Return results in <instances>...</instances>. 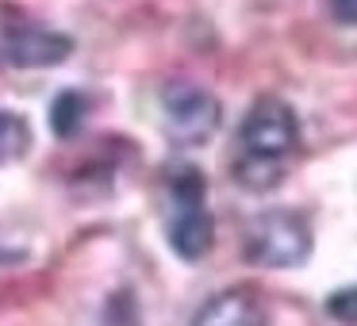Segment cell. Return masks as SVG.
<instances>
[{"instance_id": "6da1fadb", "label": "cell", "mask_w": 357, "mask_h": 326, "mask_svg": "<svg viewBox=\"0 0 357 326\" xmlns=\"http://www.w3.org/2000/svg\"><path fill=\"white\" fill-rule=\"evenodd\" d=\"M311 223L292 208H269L250 219L246 231V261L265 269H296L311 257Z\"/></svg>"}, {"instance_id": "7a4b0ae2", "label": "cell", "mask_w": 357, "mask_h": 326, "mask_svg": "<svg viewBox=\"0 0 357 326\" xmlns=\"http://www.w3.org/2000/svg\"><path fill=\"white\" fill-rule=\"evenodd\" d=\"M162 123L173 146H204L223 123V104L208 88L177 81V85H165L162 93Z\"/></svg>"}, {"instance_id": "3957f363", "label": "cell", "mask_w": 357, "mask_h": 326, "mask_svg": "<svg viewBox=\"0 0 357 326\" xmlns=\"http://www.w3.org/2000/svg\"><path fill=\"white\" fill-rule=\"evenodd\" d=\"M238 134H242V146H246L250 154L284 157L288 150L296 146V139H300V119H296V111L288 108L284 100L261 96V100L246 111Z\"/></svg>"}, {"instance_id": "277c9868", "label": "cell", "mask_w": 357, "mask_h": 326, "mask_svg": "<svg viewBox=\"0 0 357 326\" xmlns=\"http://www.w3.org/2000/svg\"><path fill=\"white\" fill-rule=\"evenodd\" d=\"M0 54L8 65H20V70H43V65L66 62L73 54V39L39 24H16L0 39Z\"/></svg>"}, {"instance_id": "5b68a950", "label": "cell", "mask_w": 357, "mask_h": 326, "mask_svg": "<svg viewBox=\"0 0 357 326\" xmlns=\"http://www.w3.org/2000/svg\"><path fill=\"white\" fill-rule=\"evenodd\" d=\"M192 326H269V315L250 288H223L196 311Z\"/></svg>"}, {"instance_id": "8992f818", "label": "cell", "mask_w": 357, "mask_h": 326, "mask_svg": "<svg viewBox=\"0 0 357 326\" xmlns=\"http://www.w3.org/2000/svg\"><path fill=\"white\" fill-rule=\"evenodd\" d=\"M169 246L177 249L181 261H204L215 246V219H211L208 203L200 208H173L169 215Z\"/></svg>"}, {"instance_id": "52a82bcc", "label": "cell", "mask_w": 357, "mask_h": 326, "mask_svg": "<svg viewBox=\"0 0 357 326\" xmlns=\"http://www.w3.org/2000/svg\"><path fill=\"white\" fill-rule=\"evenodd\" d=\"M231 177L238 180L242 188H250V192H269V188L280 185L284 165H280V157H265V154H250L246 150L242 157H234Z\"/></svg>"}, {"instance_id": "ba28073f", "label": "cell", "mask_w": 357, "mask_h": 326, "mask_svg": "<svg viewBox=\"0 0 357 326\" xmlns=\"http://www.w3.org/2000/svg\"><path fill=\"white\" fill-rule=\"evenodd\" d=\"M165 196H169V208H200L208 196V180L196 165L177 162L165 173Z\"/></svg>"}, {"instance_id": "9c48e42d", "label": "cell", "mask_w": 357, "mask_h": 326, "mask_svg": "<svg viewBox=\"0 0 357 326\" xmlns=\"http://www.w3.org/2000/svg\"><path fill=\"white\" fill-rule=\"evenodd\" d=\"M85 119H89V96L85 93L66 88V93L54 96V104H50V131L58 139H73L85 127Z\"/></svg>"}, {"instance_id": "30bf717a", "label": "cell", "mask_w": 357, "mask_h": 326, "mask_svg": "<svg viewBox=\"0 0 357 326\" xmlns=\"http://www.w3.org/2000/svg\"><path fill=\"white\" fill-rule=\"evenodd\" d=\"M31 150V123L16 111H0V165L20 162Z\"/></svg>"}, {"instance_id": "8fae6325", "label": "cell", "mask_w": 357, "mask_h": 326, "mask_svg": "<svg viewBox=\"0 0 357 326\" xmlns=\"http://www.w3.org/2000/svg\"><path fill=\"white\" fill-rule=\"evenodd\" d=\"M100 326H142V318H139V300H135V292H127V288L112 292L108 303H104Z\"/></svg>"}, {"instance_id": "7c38bea8", "label": "cell", "mask_w": 357, "mask_h": 326, "mask_svg": "<svg viewBox=\"0 0 357 326\" xmlns=\"http://www.w3.org/2000/svg\"><path fill=\"white\" fill-rule=\"evenodd\" d=\"M326 315L342 326H357V284L338 288L334 295H326Z\"/></svg>"}, {"instance_id": "4fadbf2b", "label": "cell", "mask_w": 357, "mask_h": 326, "mask_svg": "<svg viewBox=\"0 0 357 326\" xmlns=\"http://www.w3.org/2000/svg\"><path fill=\"white\" fill-rule=\"evenodd\" d=\"M331 16L346 27H357V0H331Z\"/></svg>"}]
</instances>
